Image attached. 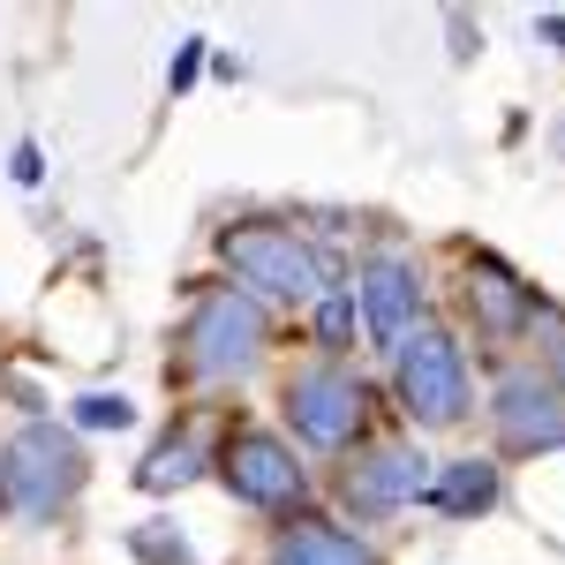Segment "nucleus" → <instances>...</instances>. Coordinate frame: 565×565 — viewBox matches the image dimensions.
Returning <instances> with one entry per match:
<instances>
[{
    "label": "nucleus",
    "mask_w": 565,
    "mask_h": 565,
    "mask_svg": "<svg viewBox=\"0 0 565 565\" xmlns=\"http://www.w3.org/2000/svg\"><path fill=\"white\" fill-rule=\"evenodd\" d=\"M271 348V317L264 302H249L242 287H196V302L181 317L174 332V377L189 385H226V377H242V370H257V354Z\"/></svg>",
    "instance_id": "obj_1"
},
{
    "label": "nucleus",
    "mask_w": 565,
    "mask_h": 565,
    "mask_svg": "<svg viewBox=\"0 0 565 565\" xmlns=\"http://www.w3.org/2000/svg\"><path fill=\"white\" fill-rule=\"evenodd\" d=\"M218 257L226 271L242 279V295L249 302H295V309H317L332 295V264L324 249L295 234V226H279V218H234L226 234H218Z\"/></svg>",
    "instance_id": "obj_2"
},
{
    "label": "nucleus",
    "mask_w": 565,
    "mask_h": 565,
    "mask_svg": "<svg viewBox=\"0 0 565 565\" xmlns=\"http://www.w3.org/2000/svg\"><path fill=\"white\" fill-rule=\"evenodd\" d=\"M84 482H90L84 437L45 423V415L0 445V513H15V521H53L61 505L84 498Z\"/></svg>",
    "instance_id": "obj_3"
},
{
    "label": "nucleus",
    "mask_w": 565,
    "mask_h": 565,
    "mask_svg": "<svg viewBox=\"0 0 565 565\" xmlns=\"http://www.w3.org/2000/svg\"><path fill=\"white\" fill-rule=\"evenodd\" d=\"M392 385H399L407 423H423V430L468 423V399H476L468 392V354L445 324H415V332L392 340Z\"/></svg>",
    "instance_id": "obj_4"
},
{
    "label": "nucleus",
    "mask_w": 565,
    "mask_h": 565,
    "mask_svg": "<svg viewBox=\"0 0 565 565\" xmlns=\"http://www.w3.org/2000/svg\"><path fill=\"white\" fill-rule=\"evenodd\" d=\"M279 407H287V430L302 437L309 452H354L377 399H370V377H354L348 362H309V370L287 377Z\"/></svg>",
    "instance_id": "obj_5"
},
{
    "label": "nucleus",
    "mask_w": 565,
    "mask_h": 565,
    "mask_svg": "<svg viewBox=\"0 0 565 565\" xmlns=\"http://www.w3.org/2000/svg\"><path fill=\"white\" fill-rule=\"evenodd\" d=\"M218 476L234 490V505H249V513H271V521H302L309 505V468L302 452L287 445V437L271 430H242L226 437V452H218Z\"/></svg>",
    "instance_id": "obj_6"
},
{
    "label": "nucleus",
    "mask_w": 565,
    "mask_h": 565,
    "mask_svg": "<svg viewBox=\"0 0 565 565\" xmlns=\"http://www.w3.org/2000/svg\"><path fill=\"white\" fill-rule=\"evenodd\" d=\"M430 460H423V445H407V437H362V452L348 460V476H340V498H348L354 513H399V505H415L423 490H430Z\"/></svg>",
    "instance_id": "obj_7"
},
{
    "label": "nucleus",
    "mask_w": 565,
    "mask_h": 565,
    "mask_svg": "<svg viewBox=\"0 0 565 565\" xmlns=\"http://www.w3.org/2000/svg\"><path fill=\"white\" fill-rule=\"evenodd\" d=\"M490 423H498V445L521 452V460L565 452V392L543 370H505L490 392Z\"/></svg>",
    "instance_id": "obj_8"
},
{
    "label": "nucleus",
    "mask_w": 565,
    "mask_h": 565,
    "mask_svg": "<svg viewBox=\"0 0 565 565\" xmlns=\"http://www.w3.org/2000/svg\"><path fill=\"white\" fill-rule=\"evenodd\" d=\"M354 309H362V324H370V340H399V332H415L423 324V271L407 257H370L354 271Z\"/></svg>",
    "instance_id": "obj_9"
},
{
    "label": "nucleus",
    "mask_w": 565,
    "mask_h": 565,
    "mask_svg": "<svg viewBox=\"0 0 565 565\" xmlns=\"http://www.w3.org/2000/svg\"><path fill=\"white\" fill-rule=\"evenodd\" d=\"M468 317L482 324V340H521L543 317V295L527 287L521 271H505L498 257H476L468 264Z\"/></svg>",
    "instance_id": "obj_10"
},
{
    "label": "nucleus",
    "mask_w": 565,
    "mask_h": 565,
    "mask_svg": "<svg viewBox=\"0 0 565 565\" xmlns=\"http://www.w3.org/2000/svg\"><path fill=\"white\" fill-rule=\"evenodd\" d=\"M423 498H430V513H445V521H482V513L505 498V468H498V460H482V452L445 460Z\"/></svg>",
    "instance_id": "obj_11"
},
{
    "label": "nucleus",
    "mask_w": 565,
    "mask_h": 565,
    "mask_svg": "<svg viewBox=\"0 0 565 565\" xmlns=\"http://www.w3.org/2000/svg\"><path fill=\"white\" fill-rule=\"evenodd\" d=\"M271 565H377V551L332 521H287V535L271 543Z\"/></svg>",
    "instance_id": "obj_12"
},
{
    "label": "nucleus",
    "mask_w": 565,
    "mask_h": 565,
    "mask_svg": "<svg viewBox=\"0 0 565 565\" xmlns=\"http://www.w3.org/2000/svg\"><path fill=\"white\" fill-rule=\"evenodd\" d=\"M212 468V452H204V430H167L143 460H136V490H151V498H167V490H181V482H196Z\"/></svg>",
    "instance_id": "obj_13"
},
{
    "label": "nucleus",
    "mask_w": 565,
    "mask_h": 565,
    "mask_svg": "<svg viewBox=\"0 0 565 565\" xmlns=\"http://www.w3.org/2000/svg\"><path fill=\"white\" fill-rule=\"evenodd\" d=\"M129 551L143 565H196V551H189V535H181L174 521H143V527H129Z\"/></svg>",
    "instance_id": "obj_14"
},
{
    "label": "nucleus",
    "mask_w": 565,
    "mask_h": 565,
    "mask_svg": "<svg viewBox=\"0 0 565 565\" xmlns=\"http://www.w3.org/2000/svg\"><path fill=\"white\" fill-rule=\"evenodd\" d=\"M68 415H76V430H129V423H136V399H129V392H84Z\"/></svg>",
    "instance_id": "obj_15"
},
{
    "label": "nucleus",
    "mask_w": 565,
    "mask_h": 565,
    "mask_svg": "<svg viewBox=\"0 0 565 565\" xmlns=\"http://www.w3.org/2000/svg\"><path fill=\"white\" fill-rule=\"evenodd\" d=\"M354 324H362L354 295H348V287H332V295L317 302V348H348V340H354Z\"/></svg>",
    "instance_id": "obj_16"
},
{
    "label": "nucleus",
    "mask_w": 565,
    "mask_h": 565,
    "mask_svg": "<svg viewBox=\"0 0 565 565\" xmlns=\"http://www.w3.org/2000/svg\"><path fill=\"white\" fill-rule=\"evenodd\" d=\"M196 68H204V39H181L174 68H167V84H174V90H189V84H196Z\"/></svg>",
    "instance_id": "obj_17"
},
{
    "label": "nucleus",
    "mask_w": 565,
    "mask_h": 565,
    "mask_svg": "<svg viewBox=\"0 0 565 565\" xmlns=\"http://www.w3.org/2000/svg\"><path fill=\"white\" fill-rule=\"evenodd\" d=\"M8 174H15L23 189H31V181L45 174V167H39V143H15V167H8Z\"/></svg>",
    "instance_id": "obj_18"
},
{
    "label": "nucleus",
    "mask_w": 565,
    "mask_h": 565,
    "mask_svg": "<svg viewBox=\"0 0 565 565\" xmlns=\"http://www.w3.org/2000/svg\"><path fill=\"white\" fill-rule=\"evenodd\" d=\"M551 385L565 392V317H558V348H551Z\"/></svg>",
    "instance_id": "obj_19"
},
{
    "label": "nucleus",
    "mask_w": 565,
    "mask_h": 565,
    "mask_svg": "<svg viewBox=\"0 0 565 565\" xmlns=\"http://www.w3.org/2000/svg\"><path fill=\"white\" fill-rule=\"evenodd\" d=\"M558 143H565V136H558Z\"/></svg>",
    "instance_id": "obj_20"
}]
</instances>
